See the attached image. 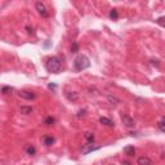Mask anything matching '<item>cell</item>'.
Wrapping results in <instances>:
<instances>
[{
	"instance_id": "ac0fdd59",
	"label": "cell",
	"mask_w": 165,
	"mask_h": 165,
	"mask_svg": "<svg viewBox=\"0 0 165 165\" xmlns=\"http://www.w3.org/2000/svg\"><path fill=\"white\" fill-rule=\"evenodd\" d=\"M14 90V88L13 86H9V85H4L3 88H1V93L4 94V96H5V94H9L10 92H13Z\"/></svg>"
},
{
	"instance_id": "30bf717a",
	"label": "cell",
	"mask_w": 165,
	"mask_h": 165,
	"mask_svg": "<svg viewBox=\"0 0 165 165\" xmlns=\"http://www.w3.org/2000/svg\"><path fill=\"white\" fill-rule=\"evenodd\" d=\"M107 101H109V103L111 106H117L119 103H120V100H119L117 97H115V96H112V94H109V96H107Z\"/></svg>"
},
{
	"instance_id": "ffe728a7",
	"label": "cell",
	"mask_w": 165,
	"mask_h": 165,
	"mask_svg": "<svg viewBox=\"0 0 165 165\" xmlns=\"http://www.w3.org/2000/svg\"><path fill=\"white\" fill-rule=\"evenodd\" d=\"M155 22L159 25V26H161L165 28V16H161V17H159V18H156L155 19Z\"/></svg>"
},
{
	"instance_id": "d6986e66",
	"label": "cell",
	"mask_w": 165,
	"mask_h": 165,
	"mask_svg": "<svg viewBox=\"0 0 165 165\" xmlns=\"http://www.w3.org/2000/svg\"><path fill=\"white\" fill-rule=\"evenodd\" d=\"M109 17H110L111 19L116 21V19L119 18V12H117L116 9H111V10H110V13H109Z\"/></svg>"
},
{
	"instance_id": "44dd1931",
	"label": "cell",
	"mask_w": 165,
	"mask_h": 165,
	"mask_svg": "<svg viewBox=\"0 0 165 165\" xmlns=\"http://www.w3.org/2000/svg\"><path fill=\"white\" fill-rule=\"evenodd\" d=\"M77 52H79V43H77V41H72L71 53H77Z\"/></svg>"
},
{
	"instance_id": "ba28073f",
	"label": "cell",
	"mask_w": 165,
	"mask_h": 165,
	"mask_svg": "<svg viewBox=\"0 0 165 165\" xmlns=\"http://www.w3.org/2000/svg\"><path fill=\"white\" fill-rule=\"evenodd\" d=\"M100 123L102 124V125L109 126V128H114V126H115V123L111 120V119L106 117V116H101V117H100Z\"/></svg>"
},
{
	"instance_id": "8fae6325",
	"label": "cell",
	"mask_w": 165,
	"mask_h": 165,
	"mask_svg": "<svg viewBox=\"0 0 165 165\" xmlns=\"http://www.w3.org/2000/svg\"><path fill=\"white\" fill-rule=\"evenodd\" d=\"M84 138L86 139V143H92V144H94V141H96L94 133H92V132H85V133H84Z\"/></svg>"
},
{
	"instance_id": "603a6c76",
	"label": "cell",
	"mask_w": 165,
	"mask_h": 165,
	"mask_svg": "<svg viewBox=\"0 0 165 165\" xmlns=\"http://www.w3.org/2000/svg\"><path fill=\"white\" fill-rule=\"evenodd\" d=\"M48 89L56 90V89H57V84H54V82H51V84H48Z\"/></svg>"
},
{
	"instance_id": "7a4b0ae2",
	"label": "cell",
	"mask_w": 165,
	"mask_h": 165,
	"mask_svg": "<svg viewBox=\"0 0 165 165\" xmlns=\"http://www.w3.org/2000/svg\"><path fill=\"white\" fill-rule=\"evenodd\" d=\"M90 67V59L86 57L85 54H79L74 59V70L76 72L79 71H84V70Z\"/></svg>"
},
{
	"instance_id": "52a82bcc",
	"label": "cell",
	"mask_w": 165,
	"mask_h": 165,
	"mask_svg": "<svg viewBox=\"0 0 165 165\" xmlns=\"http://www.w3.org/2000/svg\"><path fill=\"white\" fill-rule=\"evenodd\" d=\"M41 142H43L44 146L49 147L56 142V139H54V137H52V135H43V137H41Z\"/></svg>"
},
{
	"instance_id": "4fadbf2b",
	"label": "cell",
	"mask_w": 165,
	"mask_h": 165,
	"mask_svg": "<svg viewBox=\"0 0 165 165\" xmlns=\"http://www.w3.org/2000/svg\"><path fill=\"white\" fill-rule=\"evenodd\" d=\"M32 111H34V109H32L31 106H22V107L19 109V112L23 114V115H30Z\"/></svg>"
},
{
	"instance_id": "9a60e30c",
	"label": "cell",
	"mask_w": 165,
	"mask_h": 165,
	"mask_svg": "<svg viewBox=\"0 0 165 165\" xmlns=\"http://www.w3.org/2000/svg\"><path fill=\"white\" fill-rule=\"evenodd\" d=\"M56 123V119L53 117V116H47L44 119V125L45 126H51V125H53V124Z\"/></svg>"
},
{
	"instance_id": "9c48e42d",
	"label": "cell",
	"mask_w": 165,
	"mask_h": 165,
	"mask_svg": "<svg viewBox=\"0 0 165 165\" xmlns=\"http://www.w3.org/2000/svg\"><path fill=\"white\" fill-rule=\"evenodd\" d=\"M66 98L71 102H76L79 100V93L76 92H66Z\"/></svg>"
},
{
	"instance_id": "d4e9b609",
	"label": "cell",
	"mask_w": 165,
	"mask_h": 165,
	"mask_svg": "<svg viewBox=\"0 0 165 165\" xmlns=\"http://www.w3.org/2000/svg\"><path fill=\"white\" fill-rule=\"evenodd\" d=\"M151 63L154 65V66H156V67H159V61H154V59H152V61H151Z\"/></svg>"
},
{
	"instance_id": "277c9868",
	"label": "cell",
	"mask_w": 165,
	"mask_h": 165,
	"mask_svg": "<svg viewBox=\"0 0 165 165\" xmlns=\"http://www.w3.org/2000/svg\"><path fill=\"white\" fill-rule=\"evenodd\" d=\"M19 98H22V100H26V101H32L36 98V94L32 92V90H21L18 93Z\"/></svg>"
},
{
	"instance_id": "7c38bea8",
	"label": "cell",
	"mask_w": 165,
	"mask_h": 165,
	"mask_svg": "<svg viewBox=\"0 0 165 165\" xmlns=\"http://www.w3.org/2000/svg\"><path fill=\"white\" fill-rule=\"evenodd\" d=\"M123 152L126 156H134L135 155V148H134V146H126V147H124Z\"/></svg>"
},
{
	"instance_id": "5b68a950",
	"label": "cell",
	"mask_w": 165,
	"mask_h": 165,
	"mask_svg": "<svg viewBox=\"0 0 165 165\" xmlns=\"http://www.w3.org/2000/svg\"><path fill=\"white\" fill-rule=\"evenodd\" d=\"M100 146H93L92 143H86L84 144V147L81 148V154L82 155H88L90 154V152H93V151H97V150H100Z\"/></svg>"
},
{
	"instance_id": "cb8c5ba5",
	"label": "cell",
	"mask_w": 165,
	"mask_h": 165,
	"mask_svg": "<svg viewBox=\"0 0 165 165\" xmlns=\"http://www.w3.org/2000/svg\"><path fill=\"white\" fill-rule=\"evenodd\" d=\"M26 31L28 35H34V28L30 27V26H26Z\"/></svg>"
},
{
	"instance_id": "5bb4252c",
	"label": "cell",
	"mask_w": 165,
	"mask_h": 165,
	"mask_svg": "<svg viewBox=\"0 0 165 165\" xmlns=\"http://www.w3.org/2000/svg\"><path fill=\"white\" fill-rule=\"evenodd\" d=\"M25 151H26V154H27V155H30V156L36 155V148H35L34 146H32V144H28V146H26Z\"/></svg>"
},
{
	"instance_id": "3957f363",
	"label": "cell",
	"mask_w": 165,
	"mask_h": 165,
	"mask_svg": "<svg viewBox=\"0 0 165 165\" xmlns=\"http://www.w3.org/2000/svg\"><path fill=\"white\" fill-rule=\"evenodd\" d=\"M35 8H36V10H38V13H39L43 18H48V17H49V12L47 10V7L44 5V3H41V1H36Z\"/></svg>"
},
{
	"instance_id": "8992f818",
	"label": "cell",
	"mask_w": 165,
	"mask_h": 165,
	"mask_svg": "<svg viewBox=\"0 0 165 165\" xmlns=\"http://www.w3.org/2000/svg\"><path fill=\"white\" fill-rule=\"evenodd\" d=\"M121 121L124 124V126H126V128H134V120L132 119L130 116H128V115H123L121 116Z\"/></svg>"
},
{
	"instance_id": "6da1fadb",
	"label": "cell",
	"mask_w": 165,
	"mask_h": 165,
	"mask_svg": "<svg viewBox=\"0 0 165 165\" xmlns=\"http://www.w3.org/2000/svg\"><path fill=\"white\" fill-rule=\"evenodd\" d=\"M45 68H47L49 72H52V74H59L61 68H62V62L59 59V57L52 56V57H49V58H47V62H45Z\"/></svg>"
},
{
	"instance_id": "7402d4cb",
	"label": "cell",
	"mask_w": 165,
	"mask_h": 165,
	"mask_svg": "<svg viewBox=\"0 0 165 165\" xmlns=\"http://www.w3.org/2000/svg\"><path fill=\"white\" fill-rule=\"evenodd\" d=\"M85 114H86V110H85V109H81V110L77 111L76 117H77V119H81V117H84V116H85Z\"/></svg>"
},
{
	"instance_id": "2e32d148",
	"label": "cell",
	"mask_w": 165,
	"mask_h": 165,
	"mask_svg": "<svg viewBox=\"0 0 165 165\" xmlns=\"http://www.w3.org/2000/svg\"><path fill=\"white\" fill-rule=\"evenodd\" d=\"M158 128L163 132V133H165V116H163V117L158 121Z\"/></svg>"
},
{
	"instance_id": "e0dca14e",
	"label": "cell",
	"mask_w": 165,
	"mask_h": 165,
	"mask_svg": "<svg viewBox=\"0 0 165 165\" xmlns=\"http://www.w3.org/2000/svg\"><path fill=\"white\" fill-rule=\"evenodd\" d=\"M137 163H138L139 165H143V164H148V165H150V164H152V160L148 159V158H144V156H143V158H139V159L137 160Z\"/></svg>"
}]
</instances>
